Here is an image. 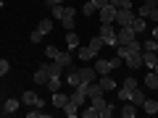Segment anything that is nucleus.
<instances>
[{
  "mask_svg": "<svg viewBox=\"0 0 158 118\" xmlns=\"http://www.w3.org/2000/svg\"><path fill=\"white\" fill-rule=\"evenodd\" d=\"M140 16L150 18V21H158V0H145L140 6Z\"/></svg>",
  "mask_w": 158,
  "mask_h": 118,
  "instance_id": "f257e3e1",
  "label": "nucleus"
},
{
  "mask_svg": "<svg viewBox=\"0 0 158 118\" xmlns=\"http://www.w3.org/2000/svg\"><path fill=\"white\" fill-rule=\"evenodd\" d=\"M116 24H100V37L106 45H116Z\"/></svg>",
  "mask_w": 158,
  "mask_h": 118,
  "instance_id": "f03ea898",
  "label": "nucleus"
},
{
  "mask_svg": "<svg viewBox=\"0 0 158 118\" xmlns=\"http://www.w3.org/2000/svg\"><path fill=\"white\" fill-rule=\"evenodd\" d=\"M135 16H137V13L132 11V8H118V11H116V21H113V24H116V26H129Z\"/></svg>",
  "mask_w": 158,
  "mask_h": 118,
  "instance_id": "7ed1b4c3",
  "label": "nucleus"
},
{
  "mask_svg": "<svg viewBox=\"0 0 158 118\" xmlns=\"http://www.w3.org/2000/svg\"><path fill=\"white\" fill-rule=\"evenodd\" d=\"M132 39H137V34L132 32V26H118V32H116V45H129Z\"/></svg>",
  "mask_w": 158,
  "mask_h": 118,
  "instance_id": "20e7f679",
  "label": "nucleus"
},
{
  "mask_svg": "<svg viewBox=\"0 0 158 118\" xmlns=\"http://www.w3.org/2000/svg\"><path fill=\"white\" fill-rule=\"evenodd\" d=\"M90 102H92V105L98 108V110H100V116H103V118H108V116L113 113V105H108V102H106V97H103V95H98V97H90Z\"/></svg>",
  "mask_w": 158,
  "mask_h": 118,
  "instance_id": "39448f33",
  "label": "nucleus"
},
{
  "mask_svg": "<svg viewBox=\"0 0 158 118\" xmlns=\"http://www.w3.org/2000/svg\"><path fill=\"white\" fill-rule=\"evenodd\" d=\"M21 102H24V105H29V108H42V105H45V100H42L37 92H32V89L21 95Z\"/></svg>",
  "mask_w": 158,
  "mask_h": 118,
  "instance_id": "423d86ee",
  "label": "nucleus"
},
{
  "mask_svg": "<svg viewBox=\"0 0 158 118\" xmlns=\"http://www.w3.org/2000/svg\"><path fill=\"white\" fill-rule=\"evenodd\" d=\"M92 81H98L95 66L92 68H79V84H92Z\"/></svg>",
  "mask_w": 158,
  "mask_h": 118,
  "instance_id": "0eeeda50",
  "label": "nucleus"
},
{
  "mask_svg": "<svg viewBox=\"0 0 158 118\" xmlns=\"http://www.w3.org/2000/svg\"><path fill=\"white\" fill-rule=\"evenodd\" d=\"M127 68H132V71H137V68H142V50L140 53H129V55L124 58Z\"/></svg>",
  "mask_w": 158,
  "mask_h": 118,
  "instance_id": "6e6552de",
  "label": "nucleus"
},
{
  "mask_svg": "<svg viewBox=\"0 0 158 118\" xmlns=\"http://www.w3.org/2000/svg\"><path fill=\"white\" fill-rule=\"evenodd\" d=\"M129 26H132V32H135L137 37H140V34H142V32H145V29H148V18L137 13V16L132 18V24H129Z\"/></svg>",
  "mask_w": 158,
  "mask_h": 118,
  "instance_id": "1a4fd4ad",
  "label": "nucleus"
},
{
  "mask_svg": "<svg viewBox=\"0 0 158 118\" xmlns=\"http://www.w3.org/2000/svg\"><path fill=\"white\" fill-rule=\"evenodd\" d=\"M100 21L103 24H113V21H116V8H113L111 3H108L106 8H100Z\"/></svg>",
  "mask_w": 158,
  "mask_h": 118,
  "instance_id": "9d476101",
  "label": "nucleus"
},
{
  "mask_svg": "<svg viewBox=\"0 0 158 118\" xmlns=\"http://www.w3.org/2000/svg\"><path fill=\"white\" fill-rule=\"evenodd\" d=\"M48 79H50V71H48V66H40L37 71H34V84H48Z\"/></svg>",
  "mask_w": 158,
  "mask_h": 118,
  "instance_id": "9b49d317",
  "label": "nucleus"
},
{
  "mask_svg": "<svg viewBox=\"0 0 158 118\" xmlns=\"http://www.w3.org/2000/svg\"><path fill=\"white\" fill-rule=\"evenodd\" d=\"M56 63H58L61 68H71V50L58 53V55H56Z\"/></svg>",
  "mask_w": 158,
  "mask_h": 118,
  "instance_id": "f8f14e48",
  "label": "nucleus"
},
{
  "mask_svg": "<svg viewBox=\"0 0 158 118\" xmlns=\"http://www.w3.org/2000/svg\"><path fill=\"white\" fill-rule=\"evenodd\" d=\"M156 63H158V53H153V50H142V66L153 68Z\"/></svg>",
  "mask_w": 158,
  "mask_h": 118,
  "instance_id": "ddd939ff",
  "label": "nucleus"
},
{
  "mask_svg": "<svg viewBox=\"0 0 158 118\" xmlns=\"http://www.w3.org/2000/svg\"><path fill=\"white\" fill-rule=\"evenodd\" d=\"M66 50H79V34L74 32H66Z\"/></svg>",
  "mask_w": 158,
  "mask_h": 118,
  "instance_id": "4468645a",
  "label": "nucleus"
},
{
  "mask_svg": "<svg viewBox=\"0 0 158 118\" xmlns=\"http://www.w3.org/2000/svg\"><path fill=\"white\" fill-rule=\"evenodd\" d=\"M95 71H98V76H108V73L113 71V66H111V61H103L100 58V61L95 63Z\"/></svg>",
  "mask_w": 158,
  "mask_h": 118,
  "instance_id": "2eb2a0df",
  "label": "nucleus"
},
{
  "mask_svg": "<svg viewBox=\"0 0 158 118\" xmlns=\"http://www.w3.org/2000/svg\"><path fill=\"white\" fill-rule=\"evenodd\" d=\"M121 116H124V118H135L137 116V105L132 100H127L124 105H121Z\"/></svg>",
  "mask_w": 158,
  "mask_h": 118,
  "instance_id": "dca6fc26",
  "label": "nucleus"
},
{
  "mask_svg": "<svg viewBox=\"0 0 158 118\" xmlns=\"http://www.w3.org/2000/svg\"><path fill=\"white\" fill-rule=\"evenodd\" d=\"M98 84H100V89H103V92H108V89H116V81L111 79V73H108V76H98Z\"/></svg>",
  "mask_w": 158,
  "mask_h": 118,
  "instance_id": "f3484780",
  "label": "nucleus"
},
{
  "mask_svg": "<svg viewBox=\"0 0 158 118\" xmlns=\"http://www.w3.org/2000/svg\"><path fill=\"white\" fill-rule=\"evenodd\" d=\"M95 55H98V50H95V47H90V45H87V47H82V50H79V61H82V63L92 61V58H95Z\"/></svg>",
  "mask_w": 158,
  "mask_h": 118,
  "instance_id": "a211bd4d",
  "label": "nucleus"
},
{
  "mask_svg": "<svg viewBox=\"0 0 158 118\" xmlns=\"http://www.w3.org/2000/svg\"><path fill=\"white\" fill-rule=\"evenodd\" d=\"M19 105H21V100H16V97H8V100L3 102V113H16Z\"/></svg>",
  "mask_w": 158,
  "mask_h": 118,
  "instance_id": "6ab92c4d",
  "label": "nucleus"
},
{
  "mask_svg": "<svg viewBox=\"0 0 158 118\" xmlns=\"http://www.w3.org/2000/svg\"><path fill=\"white\" fill-rule=\"evenodd\" d=\"M142 84H145L148 89H158V73H156V71H150L145 79H142Z\"/></svg>",
  "mask_w": 158,
  "mask_h": 118,
  "instance_id": "aec40b11",
  "label": "nucleus"
},
{
  "mask_svg": "<svg viewBox=\"0 0 158 118\" xmlns=\"http://www.w3.org/2000/svg\"><path fill=\"white\" fill-rule=\"evenodd\" d=\"M66 102H69V97L63 95L61 89H58V92H53V105H56L58 110H63V105H66Z\"/></svg>",
  "mask_w": 158,
  "mask_h": 118,
  "instance_id": "412c9836",
  "label": "nucleus"
},
{
  "mask_svg": "<svg viewBox=\"0 0 158 118\" xmlns=\"http://www.w3.org/2000/svg\"><path fill=\"white\" fill-rule=\"evenodd\" d=\"M79 116H82V118H98V116H100V110H98V108H95V105L90 102V105H87L85 110L79 108Z\"/></svg>",
  "mask_w": 158,
  "mask_h": 118,
  "instance_id": "4be33fe9",
  "label": "nucleus"
},
{
  "mask_svg": "<svg viewBox=\"0 0 158 118\" xmlns=\"http://www.w3.org/2000/svg\"><path fill=\"white\" fill-rule=\"evenodd\" d=\"M129 100H132V102H135V105H137V108H140V105H142V102H145V92H142V89H140V87H135V89H132V97H129Z\"/></svg>",
  "mask_w": 158,
  "mask_h": 118,
  "instance_id": "5701e85b",
  "label": "nucleus"
},
{
  "mask_svg": "<svg viewBox=\"0 0 158 118\" xmlns=\"http://www.w3.org/2000/svg\"><path fill=\"white\" fill-rule=\"evenodd\" d=\"M63 113H66L69 118H77V116H79V105H77V102H71V100H69L66 105H63Z\"/></svg>",
  "mask_w": 158,
  "mask_h": 118,
  "instance_id": "b1692460",
  "label": "nucleus"
},
{
  "mask_svg": "<svg viewBox=\"0 0 158 118\" xmlns=\"http://www.w3.org/2000/svg\"><path fill=\"white\" fill-rule=\"evenodd\" d=\"M140 108H142V110L148 113V116H153V113H158V102H156V100H148V97H145V102H142Z\"/></svg>",
  "mask_w": 158,
  "mask_h": 118,
  "instance_id": "393cba45",
  "label": "nucleus"
},
{
  "mask_svg": "<svg viewBox=\"0 0 158 118\" xmlns=\"http://www.w3.org/2000/svg\"><path fill=\"white\" fill-rule=\"evenodd\" d=\"M85 92H87V97H98V95H103V89H100V84H98V81L87 84V87H85Z\"/></svg>",
  "mask_w": 158,
  "mask_h": 118,
  "instance_id": "a878e982",
  "label": "nucleus"
},
{
  "mask_svg": "<svg viewBox=\"0 0 158 118\" xmlns=\"http://www.w3.org/2000/svg\"><path fill=\"white\" fill-rule=\"evenodd\" d=\"M37 29H40L42 34H50V32H53V18H42V21L37 24Z\"/></svg>",
  "mask_w": 158,
  "mask_h": 118,
  "instance_id": "bb28decb",
  "label": "nucleus"
},
{
  "mask_svg": "<svg viewBox=\"0 0 158 118\" xmlns=\"http://www.w3.org/2000/svg\"><path fill=\"white\" fill-rule=\"evenodd\" d=\"M48 89H53V92H58V89H61V79H58V73H56V76H50V79H48Z\"/></svg>",
  "mask_w": 158,
  "mask_h": 118,
  "instance_id": "cd10ccee",
  "label": "nucleus"
},
{
  "mask_svg": "<svg viewBox=\"0 0 158 118\" xmlns=\"http://www.w3.org/2000/svg\"><path fill=\"white\" fill-rule=\"evenodd\" d=\"M66 81H69V84H71V87H77V84H79V68H71V71H69Z\"/></svg>",
  "mask_w": 158,
  "mask_h": 118,
  "instance_id": "c85d7f7f",
  "label": "nucleus"
},
{
  "mask_svg": "<svg viewBox=\"0 0 158 118\" xmlns=\"http://www.w3.org/2000/svg\"><path fill=\"white\" fill-rule=\"evenodd\" d=\"M111 6L118 11V8H135V3L132 0H111Z\"/></svg>",
  "mask_w": 158,
  "mask_h": 118,
  "instance_id": "c756f323",
  "label": "nucleus"
},
{
  "mask_svg": "<svg viewBox=\"0 0 158 118\" xmlns=\"http://www.w3.org/2000/svg\"><path fill=\"white\" fill-rule=\"evenodd\" d=\"M98 11V8H95V3H92V0H90V3H85V6H82V16H87V18H90L92 16V13H95Z\"/></svg>",
  "mask_w": 158,
  "mask_h": 118,
  "instance_id": "7c9ffc66",
  "label": "nucleus"
},
{
  "mask_svg": "<svg viewBox=\"0 0 158 118\" xmlns=\"http://www.w3.org/2000/svg\"><path fill=\"white\" fill-rule=\"evenodd\" d=\"M63 11H66V6H53V8H50V16L61 21V18H63Z\"/></svg>",
  "mask_w": 158,
  "mask_h": 118,
  "instance_id": "2f4dec72",
  "label": "nucleus"
},
{
  "mask_svg": "<svg viewBox=\"0 0 158 118\" xmlns=\"http://www.w3.org/2000/svg\"><path fill=\"white\" fill-rule=\"evenodd\" d=\"M103 45H106V42H103V37H100V34H98V37H92V39H90V47H95L98 53H100V47H103Z\"/></svg>",
  "mask_w": 158,
  "mask_h": 118,
  "instance_id": "473e14b6",
  "label": "nucleus"
},
{
  "mask_svg": "<svg viewBox=\"0 0 158 118\" xmlns=\"http://www.w3.org/2000/svg\"><path fill=\"white\" fill-rule=\"evenodd\" d=\"M156 47H158V39H145V42H142V50H153L156 53Z\"/></svg>",
  "mask_w": 158,
  "mask_h": 118,
  "instance_id": "72a5a7b5",
  "label": "nucleus"
},
{
  "mask_svg": "<svg viewBox=\"0 0 158 118\" xmlns=\"http://www.w3.org/2000/svg\"><path fill=\"white\" fill-rule=\"evenodd\" d=\"M129 97H132V89H127V87H121V89H118V100H121V102H127Z\"/></svg>",
  "mask_w": 158,
  "mask_h": 118,
  "instance_id": "f704fd0d",
  "label": "nucleus"
},
{
  "mask_svg": "<svg viewBox=\"0 0 158 118\" xmlns=\"http://www.w3.org/2000/svg\"><path fill=\"white\" fill-rule=\"evenodd\" d=\"M121 87H127V89H135V87H140V84H137V79H135V76H127Z\"/></svg>",
  "mask_w": 158,
  "mask_h": 118,
  "instance_id": "c9c22d12",
  "label": "nucleus"
},
{
  "mask_svg": "<svg viewBox=\"0 0 158 118\" xmlns=\"http://www.w3.org/2000/svg\"><path fill=\"white\" fill-rule=\"evenodd\" d=\"M8 71H11V63H8L6 58H0V76H6Z\"/></svg>",
  "mask_w": 158,
  "mask_h": 118,
  "instance_id": "e433bc0d",
  "label": "nucleus"
},
{
  "mask_svg": "<svg viewBox=\"0 0 158 118\" xmlns=\"http://www.w3.org/2000/svg\"><path fill=\"white\" fill-rule=\"evenodd\" d=\"M61 24H63V29H66V32H71V29H74V16H66V18H61Z\"/></svg>",
  "mask_w": 158,
  "mask_h": 118,
  "instance_id": "4c0bfd02",
  "label": "nucleus"
},
{
  "mask_svg": "<svg viewBox=\"0 0 158 118\" xmlns=\"http://www.w3.org/2000/svg\"><path fill=\"white\" fill-rule=\"evenodd\" d=\"M42 37H45V34L40 32V29H34V32H32V34H29V39H32L34 45H37V42H42Z\"/></svg>",
  "mask_w": 158,
  "mask_h": 118,
  "instance_id": "58836bf2",
  "label": "nucleus"
},
{
  "mask_svg": "<svg viewBox=\"0 0 158 118\" xmlns=\"http://www.w3.org/2000/svg\"><path fill=\"white\" fill-rule=\"evenodd\" d=\"M45 66H48V71H50V76H56V73H61V66H58L56 61H53V63H45Z\"/></svg>",
  "mask_w": 158,
  "mask_h": 118,
  "instance_id": "ea45409f",
  "label": "nucleus"
},
{
  "mask_svg": "<svg viewBox=\"0 0 158 118\" xmlns=\"http://www.w3.org/2000/svg\"><path fill=\"white\" fill-rule=\"evenodd\" d=\"M45 53H48V58H50V61H56V55H58V53H61V50H58L56 45H50V47H48Z\"/></svg>",
  "mask_w": 158,
  "mask_h": 118,
  "instance_id": "a19ab883",
  "label": "nucleus"
},
{
  "mask_svg": "<svg viewBox=\"0 0 158 118\" xmlns=\"http://www.w3.org/2000/svg\"><path fill=\"white\" fill-rule=\"evenodd\" d=\"M121 61H124V58H121V55H116V58H111V66H113V68H121Z\"/></svg>",
  "mask_w": 158,
  "mask_h": 118,
  "instance_id": "79ce46f5",
  "label": "nucleus"
},
{
  "mask_svg": "<svg viewBox=\"0 0 158 118\" xmlns=\"http://www.w3.org/2000/svg\"><path fill=\"white\" fill-rule=\"evenodd\" d=\"M92 3H95V8H98V11H100V8H106L108 3H111V0H92Z\"/></svg>",
  "mask_w": 158,
  "mask_h": 118,
  "instance_id": "37998d69",
  "label": "nucleus"
},
{
  "mask_svg": "<svg viewBox=\"0 0 158 118\" xmlns=\"http://www.w3.org/2000/svg\"><path fill=\"white\" fill-rule=\"evenodd\" d=\"M45 3H48L50 8H53V6H63V0H45Z\"/></svg>",
  "mask_w": 158,
  "mask_h": 118,
  "instance_id": "c03bdc74",
  "label": "nucleus"
},
{
  "mask_svg": "<svg viewBox=\"0 0 158 118\" xmlns=\"http://www.w3.org/2000/svg\"><path fill=\"white\" fill-rule=\"evenodd\" d=\"M153 39H158V26H156V29H153Z\"/></svg>",
  "mask_w": 158,
  "mask_h": 118,
  "instance_id": "a18cd8bd",
  "label": "nucleus"
},
{
  "mask_svg": "<svg viewBox=\"0 0 158 118\" xmlns=\"http://www.w3.org/2000/svg\"><path fill=\"white\" fill-rule=\"evenodd\" d=\"M153 71H156V73H158V63H156V66H153Z\"/></svg>",
  "mask_w": 158,
  "mask_h": 118,
  "instance_id": "49530a36",
  "label": "nucleus"
},
{
  "mask_svg": "<svg viewBox=\"0 0 158 118\" xmlns=\"http://www.w3.org/2000/svg\"><path fill=\"white\" fill-rule=\"evenodd\" d=\"M156 102H158V100H156Z\"/></svg>",
  "mask_w": 158,
  "mask_h": 118,
  "instance_id": "de8ad7c7",
  "label": "nucleus"
}]
</instances>
